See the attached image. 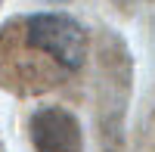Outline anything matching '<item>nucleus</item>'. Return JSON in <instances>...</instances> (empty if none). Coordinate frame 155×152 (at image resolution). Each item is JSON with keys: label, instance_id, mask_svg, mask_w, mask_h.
<instances>
[{"label": "nucleus", "instance_id": "f257e3e1", "mask_svg": "<svg viewBox=\"0 0 155 152\" xmlns=\"http://www.w3.org/2000/svg\"><path fill=\"white\" fill-rule=\"evenodd\" d=\"M22 44L50 59L59 71H78L87 59V28L68 12H31L19 22Z\"/></svg>", "mask_w": 155, "mask_h": 152}, {"label": "nucleus", "instance_id": "f03ea898", "mask_svg": "<svg viewBox=\"0 0 155 152\" xmlns=\"http://www.w3.org/2000/svg\"><path fill=\"white\" fill-rule=\"evenodd\" d=\"M28 137L37 152H84V134L65 106H41L28 121Z\"/></svg>", "mask_w": 155, "mask_h": 152}, {"label": "nucleus", "instance_id": "7ed1b4c3", "mask_svg": "<svg viewBox=\"0 0 155 152\" xmlns=\"http://www.w3.org/2000/svg\"><path fill=\"white\" fill-rule=\"evenodd\" d=\"M53 3H65V0H53Z\"/></svg>", "mask_w": 155, "mask_h": 152}]
</instances>
